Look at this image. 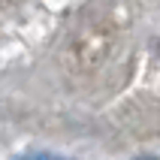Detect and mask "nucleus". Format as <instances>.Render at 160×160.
Returning <instances> with one entry per match:
<instances>
[{
  "label": "nucleus",
  "instance_id": "obj_1",
  "mask_svg": "<svg viewBox=\"0 0 160 160\" xmlns=\"http://www.w3.org/2000/svg\"><path fill=\"white\" fill-rule=\"evenodd\" d=\"M12 160H70V157H61V154H52V151H24Z\"/></svg>",
  "mask_w": 160,
  "mask_h": 160
},
{
  "label": "nucleus",
  "instance_id": "obj_2",
  "mask_svg": "<svg viewBox=\"0 0 160 160\" xmlns=\"http://www.w3.org/2000/svg\"><path fill=\"white\" fill-rule=\"evenodd\" d=\"M139 160H157V157H139Z\"/></svg>",
  "mask_w": 160,
  "mask_h": 160
}]
</instances>
